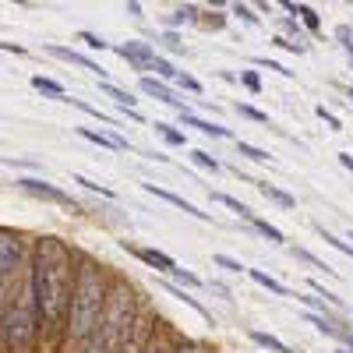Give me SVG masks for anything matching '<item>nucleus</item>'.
I'll list each match as a JSON object with an SVG mask.
<instances>
[{
  "label": "nucleus",
  "instance_id": "nucleus-1",
  "mask_svg": "<svg viewBox=\"0 0 353 353\" xmlns=\"http://www.w3.org/2000/svg\"><path fill=\"white\" fill-rule=\"evenodd\" d=\"M32 286H36V301L39 314L50 325H61L71 307V251L61 237H39L36 244V269H32Z\"/></svg>",
  "mask_w": 353,
  "mask_h": 353
},
{
  "label": "nucleus",
  "instance_id": "nucleus-2",
  "mask_svg": "<svg viewBox=\"0 0 353 353\" xmlns=\"http://www.w3.org/2000/svg\"><path fill=\"white\" fill-rule=\"evenodd\" d=\"M106 307V286H103V272L99 265L81 261L78 276H74V293H71V339H88L96 332L99 318Z\"/></svg>",
  "mask_w": 353,
  "mask_h": 353
},
{
  "label": "nucleus",
  "instance_id": "nucleus-3",
  "mask_svg": "<svg viewBox=\"0 0 353 353\" xmlns=\"http://www.w3.org/2000/svg\"><path fill=\"white\" fill-rule=\"evenodd\" d=\"M134 293L131 286H113L110 290V297H106V307H103V318H99V325L92 332V343H88L85 353H121L124 343H128V332L134 325Z\"/></svg>",
  "mask_w": 353,
  "mask_h": 353
},
{
  "label": "nucleus",
  "instance_id": "nucleus-4",
  "mask_svg": "<svg viewBox=\"0 0 353 353\" xmlns=\"http://www.w3.org/2000/svg\"><path fill=\"white\" fill-rule=\"evenodd\" d=\"M36 318H39V301H36V286H32V276H28L18 290V297L8 301L4 307V321H0V336L11 350H25L32 343V332H36Z\"/></svg>",
  "mask_w": 353,
  "mask_h": 353
},
{
  "label": "nucleus",
  "instance_id": "nucleus-5",
  "mask_svg": "<svg viewBox=\"0 0 353 353\" xmlns=\"http://www.w3.org/2000/svg\"><path fill=\"white\" fill-rule=\"evenodd\" d=\"M18 265H21V241L14 230H0V272L8 279L18 276Z\"/></svg>",
  "mask_w": 353,
  "mask_h": 353
},
{
  "label": "nucleus",
  "instance_id": "nucleus-6",
  "mask_svg": "<svg viewBox=\"0 0 353 353\" xmlns=\"http://www.w3.org/2000/svg\"><path fill=\"white\" fill-rule=\"evenodd\" d=\"M117 53H121V57H124V61H128V64H131V68H134L141 78H145V71H149V68H152V61L159 57L152 46L134 43V39H131V43H121V46H117Z\"/></svg>",
  "mask_w": 353,
  "mask_h": 353
},
{
  "label": "nucleus",
  "instance_id": "nucleus-7",
  "mask_svg": "<svg viewBox=\"0 0 353 353\" xmlns=\"http://www.w3.org/2000/svg\"><path fill=\"white\" fill-rule=\"evenodd\" d=\"M18 188H21V191H28V194H36V198L57 201V205H71V198H68L61 188H53L50 181H39V176H21V181H18Z\"/></svg>",
  "mask_w": 353,
  "mask_h": 353
},
{
  "label": "nucleus",
  "instance_id": "nucleus-8",
  "mask_svg": "<svg viewBox=\"0 0 353 353\" xmlns=\"http://www.w3.org/2000/svg\"><path fill=\"white\" fill-rule=\"evenodd\" d=\"M124 248H128L134 258H141L145 265H152V269H156V272H163V276H173V272H176V261H173L170 254L156 251V248H134V244H128V241H124Z\"/></svg>",
  "mask_w": 353,
  "mask_h": 353
},
{
  "label": "nucleus",
  "instance_id": "nucleus-9",
  "mask_svg": "<svg viewBox=\"0 0 353 353\" xmlns=\"http://www.w3.org/2000/svg\"><path fill=\"white\" fill-rule=\"evenodd\" d=\"M149 194H156V198H163V201H170L173 209H181V212H188V216H194V219H209V212H201L198 205H191L188 198H181V194H173V191H166V188H159V184H141Z\"/></svg>",
  "mask_w": 353,
  "mask_h": 353
},
{
  "label": "nucleus",
  "instance_id": "nucleus-10",
  "mask_svg": "<svg viewBox=\"0 0 353 353\" xmlns=\"http://www.w3.org/2000/svg\"><path fill=\"white\" fill-rule=\"evenodd\" d=\"M141 92H145V96H156L159 103H170V106H176L181 113L188 110V106H184V99H176V92H173L170 85H163L159 78H149V74H145V78H141Z\"/></svg>",
  "mask_w": 353,
  "mask_h": 353
},
{
  "label": "nucleus",
  "instance_id": "nucleus-11",
  "mask_svg": "<svg viewBox=\"0 0 353 353\" xmlns=\"http://www.w3.org/2000/svg\"><path fill=\"white\" fill-rule=\"evenodd\" d=\"M46 53L61 57V61H68V64H78V68H85V71H96V74H103V68L92 61V57H85V53H78V50H68V46H46Z\"/></svg>",
  "mask_w": 353,
  "mask_h": 353
},
{
  "label": "nucleus",
  "instance_id": "nucleus-12",
  "mask_svg": "<svg viewBox=\"0 0 353 353\" xmlns=\"http://www.w3.org/2000/svg\"><path fill=\"white\" fill-rule=\"evenodd\" d=\"M163 290H166V293H173V297H176V301H184V304H188L191 311H198V314H201L205 321H212V325H216V318L209 314V307H205V304H201L198 297H191V293H188L184 286H176V283H170V279H166V283H163Z\"/></svg>",
  "mask_w": 353,
  "mask_h": 353
},
{
  "label": "nucleus",
  "instance_id": "nucleus-13",
  "mask_svg": "<svg viewBox=\"0 0 353 353\" xmlns=\"http://www.w3.org/2000/svg\"><path fill=\"white\" fill-rule=\"evenodd\" d=\"M181 124H188V128H198L201 134H212V138H226V128H223V124L201 121V117H194L191 110H184V113H181Z\"/></svg>",
  "mask_w": 353,
  "mask_h": 353
},
{
  "label": "nucleus",
  "instance_id": "nucleus-14",
  "mask_svg": "<svg viewBox=\"0 0 353 353\" xmlns=\"http://www.w3.org/2000/svg\"><path fill=\"white\" fill-rule=\"evenodd\" d=\"M248 276L258 283V286H265V290H269V293H276V297H293V293L279 283V279H272L269 272H261V269H248Z\"/></svg>",
  "mask_w": 353,
  "mask_h": 353
},
{
  "label": "nucleus",
  "instance_id": "nucleus-15",
  "mask_svg": "<svg viewBox=\"0 0 353 353\" xmlns=\"http://www.w3.org/2000/svg\"><path fill=\"white\" fill-rule=\"evenodd\" d=\"M32 85L39 88L43 96H50V99H61V103H68V92H64V85H61V81H53V78H43V74H36V78H32Z\"/></svg>",
  "mask_w": 353,
  "mask_h": 353
},
{
  "label": "nucleus",
  "instance_id": "nucleus-16",
  "mask_svg": "<svg viewBox=\"0 0 353 353\" xmlns=\"http://www.w3.org/2000/svg\"><path fill=\"white\" fill-rule=\"evenodd\" d=\"M290 14H301V21L311 28V32H321V18L314 14V8H307V4H283Z\"/></svg>",
  "mask_w": 353,
  "mask_h": 353
},
{
  "label": "nucleus",
  "instance_id": "nucleus-17",
  "mask_svg": "<svg viewBox=\"0 0 353 353\" xmlns=\"http://www.w3.org/2000/svg\"><path fill=\"white\" fill-rule=\"evenodd\" d=\"M258 191H261L265 198H269V201L283 205V209H293V205H297V198H293V194H286V191H279V188H276V184H269V181H265V184H258Z\"/></svg>",
  "mask_w": 353,
  "mask_h": 353
},
{
  "label": "nucleus",
  "instance_id": "nucleus-18",
  "mask_svg": "<svg viewBox=\"0 0 353 353\" xmlns=\"http://www.w3.org/2000/svg\"><path fill=\"white\" fill-rule=\"evenodd\" d=\"M251 339H254L258 346H265V350H272V353H297V350H290L283 339H276V336H269V332H258V329H251Z\"/></svg>",
  "mask_w": 353,
  "mask_h": 353
},
{
  "label": "nucleus",
  "instance_id": "nucleus-19",
  "mask_svg": "<svg viewBox=\"0 0 353 353\" xmlns=\"http://www.w3.org/2000/svg\"><path fill=\"white\" fill-rule=\"evenodd\" d=\"M99 88H103V96L117 99V106H128V110H134V103H138V99H134L131 92H124V88H117V85H110V81H103Z\"/></svg>",
  "mask_w": 353,
  "mask_h": 353
},
{
  "label": "nucleus",
  "instance_id": "nucleus-20",
  "mask_svg": "<svg viewBox=\"0 0 353 353\" xmlns=\"http://www.w3.org/2000/svg\"><path fill=\"white\" fill-rule=\"evenodd\" d=\"M212 198H216V201H223L226 209H233V212H237L241 219H251V216H254V212L248 209V205H244V201H237V198H233V194H223V191H216Z\"/></svg>",
  "mask_w": 353,
  "mask_h": 353
},
{
  "label": "nucleus",
  "instance_id": "nucleus-21",
  "mask_svg": "<svg viewBox=\"0 0 353 353\" xmlns=\"http://www.w3.org/2000/svg\"><path fill=\"white\" fill-rule=\"evenodd\" d=\"M248 223H251V226H254L258 233H265V237H269L272 244H283V230H279V226H272V223H265V219H258V216H251Z\"/></svg>",
  "mask_w": 353,
  "mask_h": 353
},
{
  "label": "nucleus",
  "instance_id": "nucleus-22",
  "mask_svg": "<svg viewBox=\"0 0 353 353\" xmlns=\"http://www.w3.org/2000/svg\"><path fill=\"white\" fill-rule=\"evenodd\" d=\"M314 230L321 233V241H325V244H332L336 251H343L346 258H353V244H346V241H339V237H336V233H329L325 226H314Z\"/></svg>",
  "mask_w": 353,
  "mask_h": 353
},
{
  "label": "nucleus",
  "instance_id": "nucleus-23",
  "mask_svg": "<svg viewBox=\"0 0 353 353\" xmlns=\"http://www.w3.org/2000/svg\"><path fill=\"white\" fill-rule=\"evenodd\" d=\"M293 254H297L301 261H307V265H314V269H325L329 276H336V269H332V265H329V261H321V258H314L311 251H304V248H293Z\"/></svg>",
  "mask_w": 353,
  "mask_h": 353
},
{
  "label": "nucleus",
  "instance_id": "nucleus-24",
  "mask_svg": "<svg viewBox=\"0 0 353 353\" xmlns=\"http://www.w3.org/2000/svg\"><path fill=\"white\" fill-rule=\"evenodd\" d=\"M237 152L248 156V159H254V163H265V159H269V152L258 149V145H248V141H237Z\"/></svg>",
  "mask_w": 353,
  "mask_h": 353
},
{
  "label": "nucleus",
  "instance_id": "nucleus-25",
  "mask_svg": "<svg viewBox=\"0 0 353 353\" xmlns=\"http://www.w3.org/2000/svg\"><path fill=\"white\" fill-rule=\"evenodd\" d=\"M191 159H194L198 166H205V170H212V173H219V159H216V156H209V152H205V149H194V152H191Z\"/></svg>",
  "mask_w": 353,
  "mask_h": 353
},
{
  "label": "nucleus",
  "instance_id": "nucleus-26",
  "mask_svg": "<svg viewBox=\"0 0 353 353\" xmlns=\"http://www.w3.org/2000/svg\"><path fill=\"white\" fill-rule=\"evenodd\" d=\"M237 113L248 117V121H254V124H269V113H261V110H254V106H248V103H237Z\"/></svg>",
  "mask_w": 353,
  "mask_h": 353
},
{
  "label": "nucleus",
  "instance_id": "nucleus-27",
  "mask_svg": "<svg viewBox=\"0 0 353 353\" xmlns=\"http://www.w3.org/2000/svg\"><path fill=\"white\" fill-rule=\"evenodd\" d=\"M156 131L170 141V145H188V138H184V131H173L170 124H156Z\"/></svg>",
  "mask_w": 353,
  "mask_h": 353
},
{
  "label": "nucleus",
  "instance_id": "nucleus-28",
  "mask_svg": "<svg viewBox=\"0 0 353 353\" xmlns=\"http://www.w3.org/2000/svg\"><path fill=\"white\" fill-rule=\"evenodd\" d=\"M78 39H81L88 50H106V39H103V36H96V32H88V28H81Z\"/></svg>",
  "mask_w": 353,
  "mask_h": 353
},
{
  "label": "nucleus",
  "instance_id": "nucleus-29",
  "mask_svg": "<svg viewBox=\"0 0 353 353\" xmlns=\"http://www.w3.org/2000/svg\"><path fill=\"white\" fill-rule=\"evenodd\" d=\"M212 261L219 265V269H226V272H248V269H244V265H241L237 258H230V254H216Z\"/></svg>",
  "mask_w": 353,
  "mask_h": 353
},
{
  "label": "nucleus",
  "instance_id": "nucleus-30",
  "mask_svg": "<svg viewBox=\"0 0 353 353\" xmlns=\"http://www.w3.org/2000/svg\"><path fill=\"white\" fill-rule=\"evenodd\" d=\"M181 21H198V8H194V4L176 8V11H173V25H181Z\"/></svg>",
  "mask_w": 353,
  "mask_h": 353
},
{
  "label": "nucleus",
  "instance_id": "nucleus-31",
  "mask_svg": "<svg viewBox=\"0 0 353 353\" xmlns=\"http://www.w3.org/2000/svg\"><path fill=\"white\" fill-rule=\"evenodd\" d=\"M149 71H156L159 78H176V71H173V64L166 61V57H156V61H152V68Z\"/></svg>",
  "mask_w": 353,
  "mask_h": 353
},
{
  "label": "nucleus",
  "instance_id": "nucleus-32",
  "mask_svg": "<svg viewBox=\"0 0 353 353\" xmlns=\"http://www.w3.org/2000/svg\"><path fill=\"white\" fill-rule=\"evenodd\" d=\"M74 184H81V188H88V191H99L103 198H113L110 188H103V184H96V181H88V176H81V173H74Z\"/></svg>",
  "mask_w": 353,
  "mask_h": 353
},
{
  "label": "nucleus",
  "instance_id": "nucleus-33",
  "mask_svg": "<svg viewBox=\"0 0 353 353\" xmlns=\"http://www.w3.org/2000/svg\"><path fill=\"white\" fill-rule=\"evenodd\" d=\"M173 279H176V283H184V286H201V279H198L194 272L181 269V265H176V272H173Z\"/></svg>",
  "mask_w": 353,
  "mask_h": 353
},
{
  "label": "nucleus",
  "instance_id": "nucleus-34",
  "mask_svg": "<svg viewBox=\"0 0 353 353\" xmlns=\"http://www.w3.org/2000/svg\"><path fill=\"white\" fill-rule=\"evenodd\" d=\"M233 14L244 18L248 25H258V14H254V8H248V4H233Z\"/></svg>",
  "mask_w": 353,
  "mask_h": 353
},
{
  "label": "nucleus",
  "instance_id": "nucleus-35",
  "mask_svg": "<svg viewBox=\"0 0 353 353\" xmlns=\"http://www.w3.org/2000/svg\"><path fill=\"white\" fill-rule=\"evenodd\" d=\"M318 117H321V121H325L332 131H343V124H339V117L332 113V110H325V106H318Z\"/></svg>",
  "mask_w": 353,
  "mask_h": 353
},
{
  "label": "nucleus",
  "instance_id": "nucleus-36",
  "mask_svg": "<svg viewBox=\"0 0 353 353\" xmlns=\"http://www.w3.org/2000/svg\"><path fill=\"white\" fill-rule=\"evenodd\" d=\"M254 64H258V68H269V71H279V74H286V78L293 74V71H286L283 64H276V61H269V57H258V61H254Z\"/></svg>",
  "mask_w": 353,
  "mask_h": 353
},
{
  "label": "nucleus",
  "instance_id": "nucleus-37",
  "mask_svg": "<svg viewBox=\"0 0 353 353\" xmlns=\"http://www.w3.org/2000/svg\"><path fill=\"white\" fill-rule=\"evenodd\" d=\"M176 81H181V88H188V92H201V81L191 78V74H176Z\"/></svg>",
  "mask_w": 353,
  "mask_h": 353
},
{
  "label": "nucleus",
  "instance_id": "nucleus-38",
  "mask_svg": "<svg viewBox=\"0 0 353 353\" xmlns=\"http://www.w3.org/2000/svg\"><path fill=\"white\" fill-rule=\"evenodd\" d=\"M241 81L251 88V92H261V81H258V74H254V71H241Z\"/></svg>",
  "mask_w": 353,
  "mask_h": 353
},
{
  "label": "nucleus",
  "instance_id": "nucleus-39",
  "mask_svg": "<svg viewBox=\"0 0 353 353\" xmlns=\"http://www.w3.org/2000/svg\"><path fill=\"white\" fill-rule=\"evenodd\" d=\"M201 25H205V28H223V25H226V18H223L219 11H212L209 18H201Z\"/></svg>",
  "mask_w": 353,
  "mask_h": 353
},
{
  "label": "nucleus",
  "instance_id": "nucleus-40",
  "mask_svg": "<svg viewBox=\"0 0 353 353\" xmlns=\"http://www.w3.org/2000/svg\"><path fill=\"white\" fill-rule=\"evenodd\" d=\"M8 286H11V279L0 272V307H8Z\"/></svg>",
  "mask_w": 353,
  "mask_h": 353
},
{
  "label": "nucleus",
  "instance_id": "nucleus-41",
  "mask_svg": "<svg viewBox=\"0 0 353 353\" xmlns=\"http://www.w3.org/2000/svg\"><path fill=\"white\" fill-rule=\"evenodd\" d=\"M311 290H314V293H325V301H329V304H339V297H336V293H329V290L321 286V283H311Z\"/></svg>",
  "mask_w": 353,
  "mask_h": 353
},
{
  "label": "nucleus",
  "instance_id": "nucleus-42",
  "mask_svg": "<svg viewBox=\"0 0 353 353\" xmlns=\"http://www.w3.org/2000/svg\"><path fill=\"white\" fill-rule=\"evenodd\" d=\"M0 50H8V53H25V46H18V43H4V39H0Z\"/></svg>",
  "mask_w": 353,
  "mask_h": 353
},
{
  "label": "nucleus",
  "instance_id": "nucleus-43",
  "mask_svg": "<svg viewBox=\"0 0 353 353\" xmlns=\"http://www.w3.org/2000/svg\"><path fill=\"white\" fill-rule=\"evenodd\" d=\"M339 163H343L346 170H353V156H346V152H343V156H339Z\"/></svg>",
  "mask_w": 353,
  "mask_h": 353
},
{
  "label": "nucleus",
  "instance_id": "nucleus-44",
  "mask_svg": "<svg viewBox=\"0 0 353 353\" xmlns=\"http://www.w3.org/2000/svg\"><path fill=\"white\" fill-rule=\"evenodd\" d=\"M149 353H166V350L163 346H149Z\"/></svg>",
  "mask_w": 353,
  "mask_h": 353
},
{
  "label": "nucleus",
  "instance_id": "nucleus-45",
  "mask_svg": "<svg viewBox=\"0 0 353 353\" xmlns=\"http://www.w3.org/2000/svg\"><path fill=\"white\" fill-rule=\"evenodd\" d=\"M336 353H353V350H336Z\"/></svg>",
  "mask_w": 353,
  "mask_h": 353
},
{
  "label": "nucleus",
  "instance_id": "nucleus-46",
  "mask_svg": "<svg viewBox=\"0 0 353 353\" xmlns=\"http://www.w3.org/2000/svg\"><path fill=\"white\" fill-rule=\"evenodd\" d=\"M346 96H350V99H353V88H350V92H346Z\"/></svg>",
  "mask_w": 353,
  "mask_h": 353
}]
</instances>
